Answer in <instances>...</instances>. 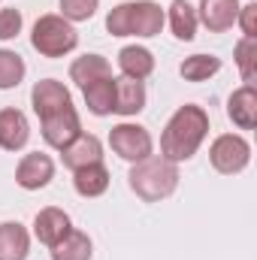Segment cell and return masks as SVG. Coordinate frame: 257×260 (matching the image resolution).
I'll list each match as a JSON object with an SVG mask.
<instances>
[{
  "instance_id": "6da1fadb",
  "label": "cell",
  "mask_w": 257,
  "mask_h": 260,
  "mask_svg": "<svg viewBox=\"0 0 257 260\" xmlns=\"http://www.w3.org/2000/svg\"><path fill=\"white\" fill-rule=\"evenodd\" d=\"M206 136H209V112L203 106L185 103L170 115L160 133V157L170 164H185L200 151Z\"/></svg>"
},
{
  "instance_id": "7a4b0ae2",
  "label": "cell",
  "mask_w": 257,
  "mask_h": 260,
  "mask_svg": "<svg viewBox=\"0 0 257 260\" xmlns=\"http://www.w3.org/2000/svg\"><path fill=\"white\" fill-rule=\"evenodd\" d=\"M167 24V12L154 0H127L109 9L106 15V30L112 37H157Z\"/></svg>"
},
{
  "instance_id": "3957f363",
  "label": "cell",
  "mask_w": 257,
  "mask_h": 260,
  "mask_svg": "<svg viewBox=\"0 0 257 260\" xmlns=\"http://www.w3.org/2000/svg\"><path fill=\"white\" fill-rule=\"evenodd\" d=\"M127 182L130 191L142 203H160V200L173 197L179 188V164H170V160L151 154V157L130 167Z\"/></svg>"
},
{
  "instance_id": "277c9868",
  "label": "cell",
  "mask_w": 257,
  "mask_h": 260,
  "mask_svg": "<svg viewBox=\"0 0 257 260\" xmlns=\"http://www.w3.org/2000/svg\"><path fill=\"white\" fill-rule=\"evenodd\" d=\"M30 46L43 55V58H64L79 46V30L73 27V21H67L64 15H40L34 30H30Z\"/></svg>"
},
{
  "instance_id": "5b68a950",
  "label": "cell",
  "mask_w": 257,
  "mask_h": 260,
  "mask_svg": "<svg viewBox=\"0 0 257 260\" xmlns=\"http://www.w3.org/2000/svg\"><path fill=\"white\" fill-rule=\"evenodd\" d=\"M209 160L221 176H236L251 164V145L239 133H221L209 145Z\"/></svg>"
},
{
  "instance_id": "8992f818",
  "label": "cell",
  "mask_w": 257,
  "mask_h": 260,
  "mask_svg": "<svg viewBox=\"0 0 257 260\" xmlns=\"http://www.w3.org/2000/svg\"><path fill=\"white\" fill-rule=\"evenodd\" d=\"M109 145L127 164H139V160H145V157L154 154L151 133L142 124H130V121H121V124H115V127L109 130Z\"/></svg>"
},
{
  "instance_id": "52a82bcc",
  "label": "cell",
  "mask_w": 257,
  "mask_h": 260,
  "mask_svg": "<svg viewBox=\"0 0 257 260\" xmlns=\"http://www.w3.org/2000/svg\"><path fill=\"white\" fill-rule=\"evenodd\" d=\"M40 133L43 139L52 145V148H67L79 133H82V124H79V112L73 106H67L61 112H52L46 118H40Z\"/></svg>"
},
{
  "instance_id": "ba28073f",
  "label": "cell",
  "mask_w": 257,
  "mask_h": 260,
  "mask_svg": "<svg viewBox=\"0 0 257 260\" xmlns=\"http://www.w3.org/2000/svg\"><path fill=\"white\" fill-rule=\"evenodd\" d=\"M52 179H55V160H52L49 154H43V151L24 154V157L18 160V167H15V182H18V188H24V191H40V188H46Z\"/></svg>"
},
{
  "instance_id": "9c48e42d",
  "label": "cell",
  "mask_w": 257,
  "mask_h": 260,
  "mask_svg": "<svg viewBox=\"0 0 257 260\" xmlns=\"http://www.w3.org/2000/svg\"><path fill=\"white\" fill-rule=\"evenodd\" d=\"M30 106H34V112L40 118H46L52 112H61L67 106H73V97L64 88V82H58V79H40L34 85V91H30Z\"/></svg>"
},
{
  "instance_id": "30bf717a",
  "label": "cell",
  "mask_w": 257,
  "mask_h": 260,
  "mask_svg": "<svg viewBox=\"0 0 257 260\" xmlns=\"http://www.w3.org/2000/svg\"><path fill=\"white\" fill-rule=\"evenodd\" d=\"M239 15V0H200L197 6V21L212 30V34H224L236 24Z\"/></svg>"
},
{
  "instance_id": "8fae6325",
  "label": "cell",
  "mask_w": 257,
  "mask_h": 260,
  "mask_svg": "<svg viewBox=\"0 0 257 260\" xmlns=\"http://www.w3.org/2000/svg\"><path fill=\"white\" fill-rule=\"evenodd\" d=\"M70 230H73V221H70V215H67L64 209H58V206H46L34 218V236L43 245H49V248L55 242H61Z\"/></svg>"
},
{
  "instance_id": "7c38bea8",
  "label": "cell",
  "mask_w": 257,
  "mask_h": 260,
  "mask_svg": "<svg viewBox=\"0 0 257 260\" xmlns=\"http://www.w3.org/2000/svg\"><path fill=\"white\" fill-rule=\"evenodd\" d=\"M61 157H64V167L73 173L88 164H103V142L94 133H79L67 148H61Z\"/></svg>"
},
{
  "instance_id": "4fadbf2b",
  "label": "cell",
  "mask_w": 257,
  "mask_h": 260,
  "mask_svg": "<svg viewBox=\"0 0 257 260\" xmlns=\"http://www.w3.org/2000/svg\"><path fill=\"white\" fill-rule=\"evenodd\" d=\"M30 139V124L21 109H0V148L3 151H21Z\"/></svg>"
},
{
  "instance_id": "5bb4252c",
  "label": "cell",
  "mask_w": 257,
  "mask_h": 260,
  "mask_svg": "<svg viewBox=\"0 0 257 260\" xmlns=\"http://www.w3.org/2000/svg\"><path fill=\"white\" fill-rule=\"evenodd\" d=\"M227 115L239 130H254L257 127V91L254 85H242L230 94L227 100Z\"/></svg>"
},
{
  "instance_id": "9a60e30c",
  "label": "cell",
  "mask_w": 257,
  "mask_h": 260,
  "mask_svg": "<svg viewBox=\"0 0 257 260\" xmlns=\"http://www.w3.org/2000/svg\"><path fill=\"white\" fill-rule=\"evenodd\" d=\"M145 100H148V94H145V85L139 79H127V76L115 79V109L112 112H118L124 118L139 115L145 109Z\"/></svg>"
},
{
  "instance_id": "2e32d148",
  "label": "cell",
  "mask_w": 257,
  "mask_h": 260,
  "mask_svg": "<svg viewBox=\"0 0 257 260\" xmlns=\"http://www.w3.org/2000/svg\"><path fill=\"white\" fill-rule=\"evenodd\" d=\"M30 254V233L18 221L0 224V260H27Z\"/></svg>"
},
{
  "instance_id": "e0dca14e",
  "label": "cell",
  "mask_w": 257,
  "mask_h": 260,
  "mask_svg": "<svg viewBox=\"0 0 257 260\" xmlns=\"http://www.w3.org/2000/svg\"><path fill=\"white\" fill-rule=\"evenodd\" d=\"M118 70H121V76H127V79L145 82V79L154 73V55H151L145 46H124V49L118 52Z\"/></svg>"
},
{
  "instance_id": "ac0fdd59",
  "label": "cell",
  "mask_w": 257,
  "mask_h": 260,
  "mask_svg": "<svg viewBox=\"0 0 257 260\" xmlns=\"http://www.w3.org/2000/svg\"><path fill=\"white\" fill-rule=\"evenodd\" d=\"M82 94H85V106H88L91 115H97V118L112 115V109H115V79L112 76L85 85Z\"/></svg>"
},
{
  "instance_id": "d6986e66",
  "label": "cell",
  "mask_w": 257,
  "mask_h": 260,
  "mask_svg": "<svg viewBox=\"0 0 257 260\" xmlns=\"http://www.w3.org/2000/svg\"><path fill=\"white\" fill-rule=\"evenodd\" d=\"M167 21H170V30L176 40L182 43H191L197 37V9H194L188 0H173L170 9H167Z\"/></svg>"
},
{
  "instance_id": "ffe728a7",
  "label": "cell",
  "mask_w": 257,
  "mask_h": 260,
  "mask_svg": "<svg viewBox=\"0 0 257 260\" xmlns=\"http://www.w3.org/2000/svg\"><path fill=\"white\" fill-rule=\"evenodd\" d=\"M73 188H76L79 197H88V200L106 194V188H109V170L103 164H88V167H82V170L73 173Z\"/></svg>"
},
{
  "instance_id": "44dd1931",
  "label": "cell",
  "mask_w": 257,
  "mask_h": 260,
  "mask_svg": "<svg viewBox=\"0 0 257 260\" xmlns=\"http://www.w3.org/2000/svg\"><path fill=\"white\" fill-rule=\"evenodd\" d=\"M109 76H112V64L103 55H82V58H76L70 64V79L79 88H85V85H91L97 79H109Z\"/></svg>"
},
{
  "instance_id": "7402d4cb",
  "label": "cell",
  "mask_w": 257,
  "mask_h": 260,
  "mask_svg": "<svg viewBox=\"0 0 257 260\" xmlns=\"http://www.w3.org/2000/svg\"><path fill=\"white\" fill-rule=\"evenodd\" d=\"M94 254V245H91V236L82 233V230H70L61 242L52 245V260H91Z\"/></svg>"
},
{
  "instance_id": "603a6c76",
  "label": "cell",
  "mask_w": 257,
  "mask_h": 260,
  "mask_svg": "<svg viewBox=\"0 0 257 260\" xmlns=\"http://www.w3.org/2000/svg\"><path fill=\"white\" fill-rule=\"evenodd\" d=\"M27 76V64L18 52L12 49H0V91H9V88H18Z\"/></svg>"
},
{
  "instance_id": "cb8c5ba5",
  "label": "cell",
  "mask_w": 257,
  "mask_h": 260,
  "mask_svg": "<svg viewBox=\"0 0 257 260\" xmlns=\"http://www.w3.org/2000/svg\"><path fill=\"white\" fill-rule=\"evenodd\" d=\"M179 73L188 82H209L215 73H221V58H215V55H191V58L182 61Z\"/></svg>"
},
{
  "instance_id": "d4e9b609",
  "label": "cell",
  "mask_w": 257,
  "mask_h": 260,
  "mask_svg": "<svg viewBox=\"0 0 257 260\" xmlns=\"http://www.w3.org/2000/svg\"><path fill=\"white\" fill-rule=\"evenodd\" d=\"M236 55V67H239V76L245 85H254L257 79V37H242L233 49Z\"/></svg>"
},
{
  "instance_id": "484cf974",
  "label": "cell",
  "mask_w": 257,
  "mask_h": 260,
  "mask_svg": "<svg viewBox=\"0 0 257 260\" xmlns=\"http://www.w3.org/2000/svg\"><path fill=\"white\" fill-rule=\"evenodd\" d=\"M100 0H61V15L67 21H88L94 12H97Z\"/></svg>"
},
{
  "instance_id": "4316f807",
  "label": "cell",
  "mask_w": 257,
  "mask_h": 260,
  "mask_svg": "<svg viewBox=\"0 0 257 260\" xmlns=\"http://www.w3.org/2000/svg\"><path fill=\"white\" fill-rule=\"evenodd\" d=\"M21 24H24V18H21V12L18 9H0V43H9V40H15L18 34H21Z\"/></svg>"
},
{
  "instance_id": "83f0119b",
  "label": "cell",
  "mask_w": 257,
  "mask_h": 260,
  "mask_svg": "<svg viewBox=\"0 0 257 260\" xmlns=\"http://www.w3.org/2000/svg\"><path fill=\"white\" fill-rule=\"evenodd\" d=\"M236 24L242 27V37H257V3H245V6H239Z\"/></svg>"
}]
</instances>
